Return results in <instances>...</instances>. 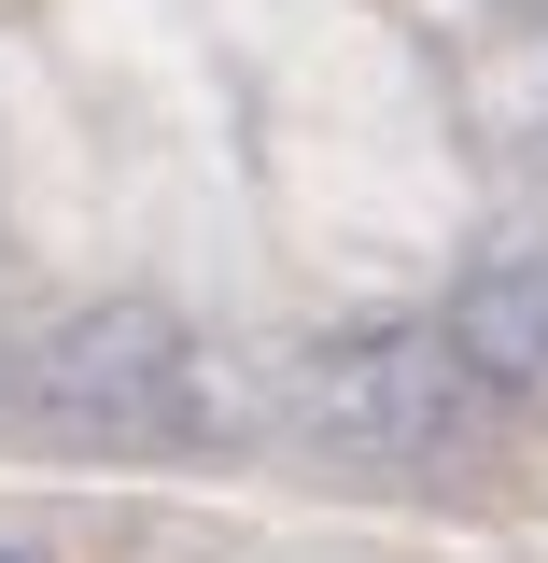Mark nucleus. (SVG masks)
<instances>
[{
	"label": "nucleus",
	"instance_id": "nucleus-1",
	"mask_svg": "<svg viewBox=\"0 0 548 563\" xmlns=\"http://www.w3.org/2000/svg\"><path fill=\"white\" fill-rule=\"evenodd\" d=\"M14 395L57 422V437H99V451H183L225 409L211 352L169 310H70V324H43V339L14 352Z\"/></svg>",
	"mask_w": 548,
	"mask_h": 563
},
{
	"label": "nucleus",
	"instance_id": "nucleus-2",
	"mask_svg": "<svg viewBox=\"0 0 548 563\" xmlns=\"http://www.w3.org/2000/svg\"><path fill=\"white\" fill-rule=\"evenodd\" d=\"M465 395L479 366L436 339V324H351V339H310V422L338 451H380V465H422L465 437Z\"/></svg>",
	"mask_w": 548,
	"mask_h": 563
},
{
	"label": "nucleus",
	"instance_id": "nucleus-3",
	"mask_svg": "<svg viewBox=\"0 0 548 563\" xmlns=\"http://www.w3.org/2000/svg\"><path fill=\"white\" fill-rule=\"evenodd\" d=\"M450 352L492 395H535L548 380V254H492V268L450 282Z\"/></svg>",
	"mask_w": 548,
	"mask_h": 563
},
{
	"label": "nucleus",
	"instance_id": "nucleus-4",
	"mask_svg": "<svg viewBox=\"0 0 548 563\" xmlns=\"http://www.w3.org/2000/svg\"><path fill=\"white\" fill-rule=\"evenodd\" d=\"M0 395H14V352H0Z\"/></svg>",
	"mask_w": 548,
	"mask_h": 563
}]
</instances>
